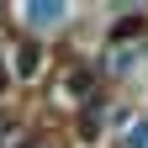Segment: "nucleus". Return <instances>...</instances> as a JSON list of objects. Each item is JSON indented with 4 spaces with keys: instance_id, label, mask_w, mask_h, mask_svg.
Masks as SVG:
<instances>
[{
    "instance_id": "1",
    "label": "nucleus",
    "mask_w": 148,
    "mask_h": 148,
    "mask_svg": "<svg viewBox=\"0 0 148 148\" xmlns=\"http://www.w3.org/2000/svg\"><path fill=\"white\" fill-rule=\"evenodd\" d=\"M0 85H5V69H0Z\"/></svg>"
}]
</instances>
